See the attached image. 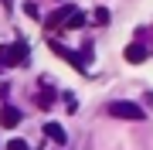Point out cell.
<instances>
[{
    "instance_id": "cell-9",
    "label": "cell",
    "mask_w": 153,
    "mask_h": 150,
    "mask_svg": "<svg viewBox=\"0 0 153 150\" xmlns=\"http://www.w3.org/2000/svg\"><path fill=\"white\" fill-rule=\"evenodd\" d=\"M92 21H95V24H109V10H105V7H95Z\"/></svg>"
},
{
    "instance_id": "cell-10",
    "label": "cell",
    "mask_w": 153,
    "mask_h": 150,
    "mask_svg": "<svg viewBox=\"0 0 153 150\" xmlns=\"http://www.w3.org/2000/svg\"><path fill=\"white\" fill-rule=\"evenodd\" d=\"M7 150H27V143L24 140H7Z\"/></svg>"
},
{
    "instance_id": "cell-2",
    "label": "cell",
    "mask_w": 153,
    "mask_h": 150,
    "mask_svg": "<svg viewBox=\"0 0 153 150\" xmlns=\"http://www.w3.org/2000/svg\"><path fill=\"white\" fill-rule=\"evenodd\" d=\"M109 113L119 116V119H143V116H146L136 102H109Z\"/></svg>"
},
{
    "instance_id": "cell-4",
    "label": "cell",
    "mask_w": 153,
    "mask_h": 150,
    "mask_svg": "<svg viewBox=\"0 0 153 150\" xmlns=\"http://www.w3.org/2000/svg\"><path fill=\"white\" fill-rule=\"evenodd\" d=\"M17 123H21V109H14V106H4V109H0V126L14 130Z\"/></svg>"
},
{
    "instance_id": "cell-3",
    "label": "cell",
    "mask_w": 153,
    "mask_h": 150,
    "mask_svg": "<svg viewBox=\"0 0 153 150\" xmlns=\"http://www.w3.org/2000/svg\"><path fill=\"white\" fill-rule=\"evenodd\" d=\"M51 51H55V55H61L65 61H71V65L78 68V72H85V61L78 58V55H75V51H71V48H65V45H58V41H51Z\"/></svg>"
},
{
    "instance_id": "cell-6",
    "label": "cell",
    "mask_w": 153,
    "mask_h": 150,
    "mask_svg": "<svg viewBox=\"0 0 153 150\" xmlns=\"http://www.w3.org/2000/svg\"><path fill=\"white\" fill-rule=\"evenodd\" d=\"M146 58H150V51L143 48L140 41H136V45H129V48H126V61H133V65H140V61H146Z\"/></svg>"
},
{
    "instance_id": "cell-12",
    "label": "cell",
    "mask_w": 153,
    "mask_h": 150,
    "mask_svg": "<svg viewBox=\"0 0 153 150\" xmlns=\"http://www.w3.org/2000/svg\"><path fill=\"white\" fill-rule=\"evenodd\" d=\"M7 92H10V85H7V82H0V99H7Z\"/></svg>"
},
{
    "instance_id": "cell-5",
    "label": "cell",
    "mask_w": 153,
    "mask_h": 150,
    "mask_svg": "<svg viewBox=\"0 0 153 150\" xmlns=\"http://www.w3.org/2000/svg\"><path fill=\"white\" fill-rule=\"evenodd\" d=\"M71 10H75V7H71V4H61L58 10H55V14L48 17V28H58V24H65L68 17H71Z\"/></svg>"
},
{
    "instance_id": "cell-11",
    "label": "cell",
    "mask_w": 153,
    "mask_h": 150,
    "mask_svg": "<svg viewBox=\"0 0 153 150\" xmlns=\"http://www.w3.org/2000/svg\"><path fill=\"white\" fill-rule=\"evenodd\" d=\"M24 10H27V17H34V21H38V17H41V10H38V7H34V4H24Z\"/></svg>"
},
{
    "instance_id": "cell-8",
    "label": "cell",
    "mask_w": 153,
    "mask_h": 150,
    "mask_svg": "<svg viewBox=\"0 0 153 150\" xmlns=\"http://www.w3.org/2000/svg\"><path fill=\"white\" fill-rule=\"evenodd\" d=\"M55 102V89L51 85H41V92H38V106H51Z\"/></svg>"
},
{
    "instance_id": "cell-7",
    "label": "cell",
    "mask_w": 153,
    "mask_h": 150,
    "mask_svg": "<svg viewBox=\"0 0 153 150\" xmlns=\"http://www.w3.org/2000/svg\"><path fill=\"white\" fill-rule=\"evenodd\" d=\"M44 133H48L55 143H68V137H65V130L58 126V123H44Z\"/></svg>"
},
{
    "instance_id": "cell-1",
    "label": "cell",
    "mask_w": 153,
    "mask_h": 150,
    "mask_svg": "<svg viewBox=\"0 0 153 150\" xmlns=\"http://www.w3.org/2000/svg\"><path fill=\"white\" fill-rule=\"evenodd\" d=\"M10 65H27V48H24L21 41L0 48V68H10Z\"/></svg>"
}]
</instances>
